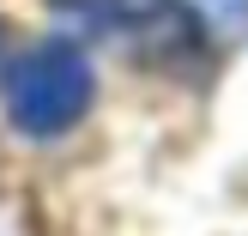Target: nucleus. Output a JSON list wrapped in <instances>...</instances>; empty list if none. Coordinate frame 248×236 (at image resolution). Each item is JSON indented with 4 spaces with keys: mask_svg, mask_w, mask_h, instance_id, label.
Segmentation results:
<instances>
[{
    "mask_svg": "<svg viewBox=\"0 0 248 236\" xmlns=\"http://www.w3.org/2000/svg\"><path fill=\"white\" fill-rule=\"evenodd\" d=\"M85 103H91V67L73 43H36L18 55V67L6 79V115L31 140L67 133L85 115Z\"/></svg>",
    "mask_w": 248,
    "mask_h": 236,
    "instance_id": "obj_1",
    "label": "nucleus"
},
{
    "mask_svg": "<svg viewBox=\"0 0 248 236\" xmlns=\"http://www.w3.org/2000/svg\"><path fill=\"white\" fill-rule=\"evenodd\" d=\"M188 12H206L212 24H230V31H236L248 18V0H188Z\"/></svg>",
    "mask_w": 248,
    "mask_h": 236,
    "instance_id": "obj_2",
    "label": "nucleus"
}]
</instances>
